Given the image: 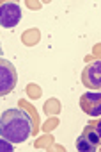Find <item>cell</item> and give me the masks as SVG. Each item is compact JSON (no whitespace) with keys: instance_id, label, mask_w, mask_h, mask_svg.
Instances as JSON below:
<instances>
[{"instance_id":"6da1fadb","label":"cell","mask_w":101,"mask_h":152,"mask_svg":"<svg viewBox=\"0 0 101 152\" xmlns=\"http://www.w3.org/2000/svg\"><path fill=\"white\" fill-rule=\"evenodd\" d=\"M34 132L32 116L20 107H11L0 116V134L11 143H23Z\"/></svg>"},{"instance_id":"7a4b0ae2","label":"cell","mask_w":101,"mask_h":152,"mask_svg":"<svg viewBox=\"0 0 101 152\" xmlns=\"http://www.w3.org/2000/svg\"><path fill=\"white\" fill-rule=\"evenodd\" d=\"M18 83V73L11 61L0 57V97L11 93L16 88Z\"/></svg>"},{"instance_id":"3957f363","label":"cell","mask_w":101,"mask_h":152,"mask_svg":"<svg viewBox=\"0 0 101 152\" xmlns=\"http://www.w3.org/2000/svg\"><path fill=\"white\" fill-rule=\"evenodd\" d=\"M21 20V7L16 2H7L0 6V25L11 29L16 27Z\"/></svg>"},{"instance_id":"277c9868","label":"cell","mask_w":101,"mask_h":152,"mask_svg":"<svg viewBox=\"0 0 101 152\" xmlns=\"http://www.w3.org/2000/svg\"><path fill=\"white\" fill-rule=\"evenodd\" d=\"M82 83L90 88V90H99L101 88V61H92L85 66Z\"/></svg>"},{"instance_id":"5b68a950","label":"cell","mask_w":101,"mask_h":152,"mask_svg":"<svg viewBox=\"0 0 101 152\" xmlns=\"http://www.w3.org/2000/svg\"><path fill=\"white\" fill-rule=\"evenodd\" d=\"M99 129H87L82 136H78L76 140V148L80 152H96L97 145H99Z\"/></svg>"},{"instance_id":"8992f818","label":"cell","mask_w":101,"mask_h":152,"mask_svg":"<svg viewBox=\"0 0 101 152\" xmlns=\"http://www.w3.org/2000/svg\"><path fill=\"white\" fill-rule=\"evenodd\" d=\"M80 106L90 116H99V113H101V95L99 93H87L80 99Z\"/></svg>"},{"instance_id":"52a82bcc","label":"cell","mask_w":101,"mask_h":152,"mask_svg":"<svg viewBox=\"0 0 101 152\" xmlns=\"http://www.w3.org/2000/svg\"><path fill=\"white\" fill-rule=\"evenodd\" d=\"M11 150H14L13 148V143L7 141L6 138H0V152H11Z\"/></svg>"},{"instance_id":"ba28073f","label":"cell","mask_w":101,"mask_h":152,"mask_svg":"<svg viewBox=\"0 0 101 152\" xmlns=\"http://www.w3.org/2000/svg\"><path fill=\"white\" fill-rule=\"evenodd\" d=\"M0 56H2V47H0Z\"/></svg>"}]
</instances>
